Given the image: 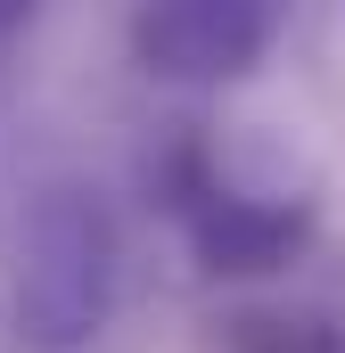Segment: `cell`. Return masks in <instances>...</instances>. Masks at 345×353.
<instances>
[{
	"label": "cell",
	"instance_id": "1",
	"mask_svg": "<svg viewBox=\"0 0 345 353\" xmlns=\"http://www.w3.org/2000/svg\"><path fill=\"white\" fill-rule=\"evenodd\" d=\"M115 304V222L90 189H41L17 230L8 329L17 353H83Z\"/></svg>",
	"mask_w": 345,
	"mask_h": 353
},
{
	"label": "cell",
	"instance_id": "5",
	"mask_svg": "<svg viewBox=\"0 0 345 353\" xmlns=\"http://www.w3.org/2000/svg\"><path fill=\"white\" fill-rule=\"evenodd\" d=\"M25 17H33V0H0V41H8V33H17Z\"/></svg>",
	"mask_w": 345,
	"mask_h": 353
},
{
	"label": "cell",
	"instance_id": "4",
	"mask_svg": "<svg viewBox=\"0 0 345 353\" xmlns=\"http://www.w3.org/2000/svg\"><path fill=\"white\" fill-rule=\"evenodd\" d=\"M230 353H345V304H230Z\"/></svg>",
	"mask_w": 345,
	"mask_h": 353
},
{
	"label": "cell",
	"instance_id": "3",
	"mask_svg": "<svg viewBox=\"0 0 345 353\" xmlns=\"http://www.w3.org/2000/svg\"><path fill=\"white\" fill-rule=\"evenodd\" d=\"M279 17H288V0H140L132 58H140V74L172 90H214L263 66V50L279 41Z\"/></svg>",
	"mask_w": 345,
	"mask_h": 353
},
{
	"label": "cell",
	"instance_id": "2",
	"mask_svg": "<svg viewBox=\"0 0 345 353\" xmlns=\"http://www.w3.org/2000/svg\"><path fill=\"white\" fill-rule=\"evenodd\" d=\"M157 189H165L189 255L214 279H263V271L296 263L313 239V197L279 181H239L206 140H172L157 165Z\"/></svg>",
	"mask_w": 345,
	"mask_h": 353
}]
</instances>
